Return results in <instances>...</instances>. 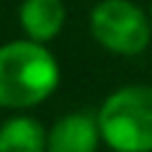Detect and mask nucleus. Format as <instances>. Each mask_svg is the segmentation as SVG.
<instances>
[{
	"label": "nucleus",
	"mask_w": 152,
	"mask_h": 152,
	"mask_svg": "<svg viewBox=\"0 0 152 152\" xmlns=\"http://www.w3.org/2000/svg\"><path fill=\"white\" fill-rule=\"evenodd\" d=\"M61 66L48 46L18 38L0 46V107L33 109L58 89Z\"/></svg>",
	"instance_id": "obj_1"
},
{
	"label": "nucleus",
	"mask_w": 152,
	"mask_h": 152,
	"mask_svg": "<svg viewBox=\"0 0 152 152\" xmlns=\"http://www.w3.org/2000/svg\"><path fill=\"white\" fill-rule=\"evenodd\" d=\"M96 122L112 152H152V86H119L102 102Z\"/></svg>",
	"instance_id": "obj_2"
},
{
	"label": "nucleus",
	"mask_w": 152,
	"mask_h": 152,
	"mask_svg": "<svg viewBox=\"0 0 152 152\" xmlns=\"http://www.w3.org/2000/svg\"><path fill=\"white\" fill-rule=\"evenodd\" d=\"M91 38L104 51L117 56H140L152 41L150 13L132 0H102L89 15Z\"/></svg>",
	"instance_id": "obj_3"
},
{
	"label": "nucleus",
	"mask_w": 152,
	"mask_h": 152,
	"mask_svg": "<svg viewBox=\"0 0 152 152\" xmlns=\"http://www.w3.org/2000/svg\"><path fill=\"white\" fill-rule=\"evenodd\" d=\"M102 145L96 114L69 112L48 129L46 152H96Z\"/></svg>",
	"instance_id": "obj_4"
},
{
	"label": "nucleus",
	"mask_w": 152,
	"mask_h": 152,
	"mask_svg": "<svg viewBox=\"0 0 152 152\" xmlns=\"http://www.w3.org/2000/svg\"><path fill=\"white\" fill-rule=\"evenodd\" d=\"M18 23L28 41L48 46L66 26V5L64 0H23Z\"/></svg>",
	"instance_id": "obj_5"
},
{
	"label": "nucleus",
	"mask_w": 152,
	"mask_h": 152,
	"mask_svg": "<svg viewBox=\"0 0 152 152\" xmlns=\"http://www.w3.org/2000/svg\"><path fill=\"white\" fill-rule=\"evenodd\" d=\"M48 129L31 114H15L0 124V152H46Z\"/></svg>",
	"instance_id": "obj_6"
},
{
	"label": "nucleus",
	"mask_w": 152,
	"mask_h": 152,
	"mask_svg": "<svg viewBox=\"0 0 152 152\" xmlns=\"http://www.w3.org/2000/svg\"><path fill=\"white\" fill-rule=\"evenodd\" d=\"M150 23H152V3H150Z\"/></svg>",
	"instance_id": "obj_7"
}]
</instances>
